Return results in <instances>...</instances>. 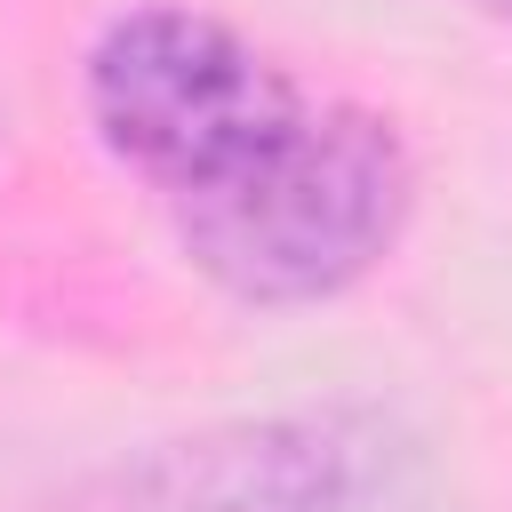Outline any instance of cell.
Returning <instances> with one entry per match:
<instances>
[{
    "label": "cell",
    "mask_w": 512,
    "mask_h": 512,
    "mask_svg": "<svg viewBox=\"0 0 512 512\" xmlns=\"http://www.w3.org/2000/svg\"><path fill=\"white\" fill-rule=\"evenodd\" d=\"M152 200L224 296L288 312L344 296L400 248L416 216V160L384 112L312 96L288 72Z\"/></svg>",
    "instance_id": "1"
},
{
    "label": "cell",
    "mask_w": 512,
    "mask_h": 512,
    "mask_svg": "<svg viewBox=\"0 0 512 512\" xmlns=\"http://www.w3.org/2000/svg\"><path fill=\"white\" fill-rule=\"evenodd\" d=\"M48 512H424V440L368 400L216 416L80 472Z\"/></svg>",
    "instance_id": "2"
},
{
    "label": "cell",
    "mask_w": 512,
    "mask_h": 512,
    "mask_svg": "<svg viewBox=\"0 0 512 512\" xmlns=\"http://www.w3.org/2000/svg\"><path fill=\"white\" fill-rule=\"evenodd\" d=\"M480 8H488V16H496V24H512V0H480Z\"/></svg>",
    "instance_id": "3"
}]
</instances>
